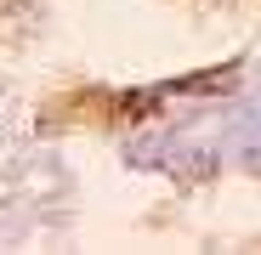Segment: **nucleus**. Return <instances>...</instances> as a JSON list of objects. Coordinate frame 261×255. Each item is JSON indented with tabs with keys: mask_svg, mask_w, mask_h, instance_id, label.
Returning <instances> with one entry per match:
<instances>
[]
</instances>
